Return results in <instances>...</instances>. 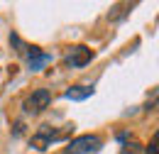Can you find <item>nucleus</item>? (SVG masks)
<instances>
[{
	"mask_svg": "<svg viewBox=\"0 0 159 154\" xmlns=\"http://www.w3.org/2000/svg\"><path fill=\"white\" fill-rule=\"evenodd\" d=\"M61 132H54V130H49V125H42L39 127V132L32 137V147L37 149V152H44L52 142H57V139H61Z\"/></svg>",
	"mask_w": 159,
	"mask_h": 154,
	"instance_id": "nucleus-3",
	"label": "nucleus"
},
{
	"mask_svg": "<svg viewBox=\"0 0 159 154\" xmlns=\"http://www.w3.org/2000/svg\"><path fill=\"white\" fill-rule=\"evenodd\" d=\"M49 103H52V93H49L47 88H37L32 96L22 103V108H25V113H27V115H39L42 110H47V108H49Z\"/></svg>",
	"mask_w": 159,
	"mask_h": 154,
	"instance_id": "nucleus-2",
	"label": "nucleus"
},
{
	"mask_svg": "<svg viewBox=\"0 0 159 154\" xmlns=\"http://www.w3.org/2000/svg\"><path fill=\"white\" fill-rule=\"evenodd\" d=\"M91 59H93V52H91L88 47H74V49L69 52V57H66V64H69L71 69H81V66H86Z\"/></svg>",
	"mask_w": 159,
	"mask_h": 154,
	"instance_id": "nucleus-5",
	"label": "nucleus"
},
{
	"mask_svg": "<svg viewBox=\"0 0 159 154\" xmlns=\"http://www.w3.org/2000/svg\"><path fill=\"white\" fill-rule=\"evenodd\" d=\"M100 147H103V139L98 135H81L64 147V154H96L100 152Z\"/></svg>",
	"mask_w": 159,
	"mask_h": 154,
	"instance_id": "nucleus-1",
	"label": "nucleus"
},
{
	"mask_svg": "<svg viewBox=\"0 0 159 154\" xmlns=\"http://www.w3.org/2000/svg\"><path fill=\"white\" fill-rule=\"evenodd\" d=\"M147 152H149V154H157V137L152 139V144H149V149H147Z\"/></svg>",
	"mask_w": 159,
	"mask_h": 154,
	"instance_id": "nucleus-7",
	"label": "nucleus"
},
{
	"mask_svg": "<svg viewBox=\"0 0 159 154\" xmlns=\"http://www.w3.org/2000/svg\"><path fill=\"white\" fill-rule=\"evenodd\" d=\"M25 49H27V69H30V71H42V69L52 61V54L42 52L37 47H25Z\"/></svg>",
	"mask_w": 159,
	"mask_h": 154,
	"instance_id": "nucleus-4",
	"label": "nucleus"
},
{
	"mask_svg": "<svg viewBox=\"0 0 159 154\" xmlns=\"http://www.w3.org/2000/svg\"><path fill=\"white\" fill-rule=\"evenodd\" d=\"M93 93H96L93 86H71V88L64 93V98H66V100H88Z\"/></svg>",
	"mask_w": 159,
	"mask_h": 154,
	"instance_id": "nucleus-6",
	"label": "nucleus"
}]
</instances>
